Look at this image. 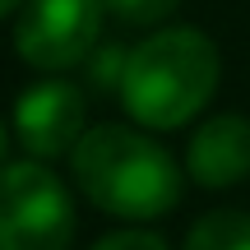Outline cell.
<instances>
[{"label": "cell", "instance_id": "9c48e42d", "mask_svg": "<svg viewBox=\"0 0 250 250\" xmlns=\"http://www.w3.org/2000/svg\"><path fill=\"white\" fill-rule=\"evenodd\" d=\"M93 250H171V246L148 227H121V232H107Z\"/></svg>", "mask_w": 250, "mask_h": 250}, {"label": "cell", "instance_id": "277c9868", "mask_svg": "<svg viewBox=\"0 0 250 250\" xmlns=\"http://www.w3.org/2000/svg\"><path fill=\"white\" fill-rule=\"evenodd\" d=\"M107 0H28L14 14V51L28 70L65 74L98 51Z\"/></svg>", "mask_w": 250, "mask_h": 250}, {"label": "cell", "instance_id": "7a4b0ae2", "mask_svg": "<svg viewBox=\"0 0 250 250\" xmlns=\"http://www.w3.org/2000/svg\"><path fill=\"white\" fill-rule=\"evenodd\" d=\"M218 83L223 56L213 37L186 23H162L130 46L116 98L144 130H181L213 102Z\"/></svg>", "mask_w": 250, "mask_h": 250}, {"label": "cell", "instance_id": "6da1fadb", "mask_svg": "<svg viewBox=\"0 0 250 250\" xmlns=\"http://www.w3.org/2000/svg\"><path fill=\"white\" fill-rule=\"evenodd\" d=\"M70 176L93 208L121 223L167 218L186 195V162L144 134V125H88L70 153Z\"/></svg>", "mask_w": 250, "mask_h": 250}, {"label": "cell", "instance_id": "8992f818", "mask_svg": "<svg viewBox=\"0 0 250 250\" xmlns=\"http://www.w3.org/2000/svg\"><path fill=\"white\" fill-rule=\"evenodd\" d=\"M186 176L204 190H232L250 181V116L218 111L199 121L186 144Z\"/></svg>", "mask_w": 250, "mask_h": 250}, {"label": "cell", "instance_id": "30bf717a", "mask_svg": "<svg viewBox=\"0 0 250 250\" xmlns=\"http://www.w3.org/2000/svg\"><path fill=\"white\" fill-rule=\"evenodd\" d=\"M23 5H28V0H0V19H14Z\"/></svg>", "mask_w": 250, "mask_h": 250}, {"label": "cell", "instance_id": "8fae6325", "mask_svg": "<svg viewBox=\"0 0 250 250\" xmlns=\"http://www.w3.org/2000/svg\"><path fill=\"white\" fill-rule=\"evenodd\" d=\"M5 153H9V130H5V121H0V167H5Z\"/></svg>", "mask_w": 250, "mask_h": 250}, {"label": "cell", "instance_id": "5b68a950", "mask_svg": "<svg viewBox=\"0 0 250 250\" xmlns=\"http://www.w3.org/2000/svg\"><path fill=\"white\" fill-rule=\"evenodd\" d=\"M9 130L28 158L56 162L65 153H74V144L88 130V93L65 74H46L42 83H28L19 93Z\"/></svg>", "mask_w": 250, "mask_h": 250}, {"label": "cell", "instance_id": "ba28073f", "mask_svg": "<svg viewBox=\"0 0 250 250\" xmlns=\"http://www.w3.org/2000/svg\"><path fill=\"white\" fill-rule=\"evenodd\" d=\"M181 9V0H107V14H116L121 23L134 28H162Z\"/></svg>", "mask_w": 250, "mask_h": 250}, {"label": "cell", "instance_id": "3957f363", "mask_svg": "<svg viewBox=\"0 0 250 250\" xmlns=\"http://www.w3.org/2000/svg\"><path fill=\"white\" fill-rule=\"evenodd\" d=\"M74 195L46 162L19 158L0 167V250H70Z\"/></svg>", "mask_w": 250, "mask_h": 250}, {"label": "cell", "instance_id": "52a82bcc", "mask_svg": "<svg viewBox=\"0 0 250 250\" xmlns=\"http://www.w3.org/2000/svg\"><path fill=\"white\" fill-rule=\"evenodd\" d=\"M181 250H250V213L246 208H213L186 232Z\"/></svg>", "mask_w": 250, "mask_h": 250}]
</instances>
